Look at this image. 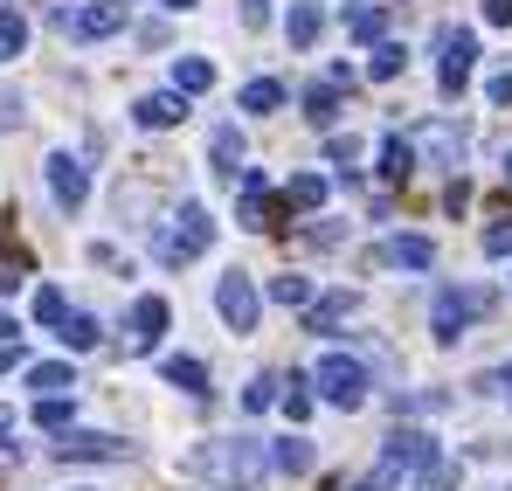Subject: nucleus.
Returning a JSON list of instances; mask_svg holds the SVG:
<instances>
[{"label": "nucleus", "instance_id": "obj_1", "mask_svg": "<svg viewBox=\"0 0 512 491\" xmlns=\"http://www.w3.org/2000/svg\"><path fill=\"white\" fill-rule=\"evenodd\" d=\"M263 443H250V436H229V443H208L201 457H194V471L201 478H215V485H229V491H256L263 485Z\"/></svg>", "mask_w": 512, "mask_h": 491}, {"label": "nucleus", "instance_id": "obj_2", "mask_svg": "<svg viewBox=\"0 0 512 491\" xmlns=\"http://www.w3.org/2000/svg\"><path fill=\"white\" fill-rule=\"evenodd\" d=\"M208 243H215V215H208L201 201H187V208L173 215V229H160V243H153V249H160L167 270H180V263H194Z\"/></svg>", "mask_w": 512, "mask_h": 491}, {"label": "nucleus", "instance_id": "obj_3", "mask_svg": "<svg viewBox=\"0 0 512 491\" xmlns=\"http://www.w3.org/2000/svg\"><path fill=\"white\" fill-rule=\"evenodd\" d=\"M312 381H319V395H326L333 409H360V402H367V367H360L353 353H319Z\"/></svg>", "mask_w": 512, "mask_h": 491}, {"label": "nucleus", "instance_id": "obj_4", "mask_svg": "<svg viewBox=\"0 0 512 491\" xmlns=\"http://www.w3.org/2000/svg\"><path fill=\"white\" fill-rule=\"evenodd\" d=\"M485 312V291H457V284H443L436 291V305H429V332L450 346V339H464V326Z\"/></svg>", "mask_w": 512, "mask_h": 491}, {"label": "nucleus", "instance_id": "obj_5", "mask_svg": "<svg viewBox=\"0 0 512 491\" xmlns=\"http://www.w3.org/2000/svg\"><path fill=\"white\" fill-rule=\"evenodd\" d=\"M56 28H70L77 42H104V35H118L125 28V0H90V7H56Z\"/></svg>", "mask_w": 512, "mask_h": 491}, {"label": "nucleus", "instance_id": "obj_6", "mask_svg": "<svg viewBox=\"0 0 512 491\" xmlns=\"http://www.w3.org/2000/svg\"><path fill=\"white\" fill-rule=\"evenodd\" d=\"M436 457H443V450H436L429 429H395L388 450H381V478H395V471H423V464H436Z\"/></svg>", "mask_w": 512, "mask_h": 491}, {"label": "nucleus", "instance_id": "obj_7", "mask_svg": "<svg viewBox=\"0 0 512 491\" xmlns=\"http://www.w3.org/2000/svg\"><path fill=\"white\" fill-rule=\"evenodd\" d=\"M215 312L229 319V332H256V312H263V305H256V284L243 270H229V277L215 284Z\"/></svg>", "mask_w": 512, "mask_h": 491}, {"label": "nucleus", "instance_id": "obj_8", "mask_svg": "<svg viewBox=\"0 0 512 491\" xmlns=\"http://www.w3.org/2000/svg\"><path fill=\"white\" fill-rule=\"evenodd\" d=\"M471 63H478V35L450 28V35H443V70H436V83H443V97H457V90L471 83Z\"/></svg>", "mask_w": 512, "mask_h": 491}, {"label": "nucleus", "instance_id": "obj_9", "mask_svg": "<svg viewBox=\"0 0 512 491\" xmlns=\"http://www.w3.org/2000/svg\"><path fill=\"white\" fill-rule=\"evenodd\" d=\"M49 194H56V208H63V215H77V208H84V194H90V173L70 160V153H56V160H49Z\"/></svg>", "mask_w": 512, "mask_h": 491}, {"label": "nucleus", "instance_id": "obj_10", "mask_svg": "<svg viewBox=\"0 0 512 491\" xmlns=\"http://www.w3.org/2000/svg\"><path fill=\"white\" fill-rule=\"evenodd\" d=\"M180 118H187V97H180V90L139 97V125H146V132H167V125H180Z\"/></svg>", "mask_w": 512, "mask_h": 491}, {"label": "nucleus", "instance_id": "obj_11", "mask_svg": "<svg viewBox=\"0 0 512 491\" xmlns=\"http://www.w3.org/2000/svg\"><path fill=\"white\" fill-rule=\"evenodd\" d=\"M381 263H395V270H429V263H436V243H429V236H395V243H381Z\"/></svg>", "mask_w": 512, "mask_h": 491}, {"label": "nucleus", "instance_id": "obj_12", "mask_svg": "<svg viewBox=\"0 0 512 491\" xmlns=\"http://www.w3.org/2000/svg\"><path fill=\"white\" fill-rule=\"evenodd\" d=\"M167 332V298H132V346H153Z\"/></svg>", "mask_w": 512, "mask_h": 491}, {"label": "nucleus", "instance_id": "obj_13", "mask_svg": "<svg viewBox=\"0 0 512 491\" xmlns=\"http://www.w3.org/2000/svg\"><path fill=\"white\" fill-rule=\"evenodd\" d=\"M56 457H125V443L118 436H97V429H77V436L56 443Z\"/></svg>", "mask_w": 512, "mask_h": 491}, {"label": "nucleus", "instance_id": "obj_14", "mask_svg": "<svg viewBox=\"0 0 512 491\" xmlns=\"http://www.w3.org/2000/svg\"><path fill=\"white\" fill-rule=\"evenodd\" d=\"M319 28H326V14H319V0H298V7H291V21H284V35H291V49H312V42H319Z\"/></svg>", "mask_w": 512, "mask_h": 491}, {"label": "nucleus", "instance_id": "obj_15", "mask_svg": "<svg viewBox=\"0 0 512 491\" xmlns=\"http://www.w3.org/2000/svg\"><path fill=\"white\" fill-rule=\"evenodd\" d=\"M28 388H35V395H70L77 374H70V360H35V367H28Z\"/></svg>", "mask_w": 512, "mask_h": 491}, {"label": "nucleus", "instance_id": "obj_16", "mask_svg": "<svg viewBox=\"0 0 512 491\" xmlns=\"http://www.w3.org/2000/svg\"><path fill=\"white\" fill-rule=\"evenodd\" d=\"M270 464H277L284 478H305V471H312V443H305V436H277V443H270Z\"/></svg>", "mask_w": 512, "mask_h": 491}, {"label": "nucleus", "instance_id": "obj_17", "mask_svg": "<svg viewBox=\"0 0 512 491\" xmlns=\"http://www.w3.org/2000/svg\"><path fill=\"white\" fill-rule=\"evenodd\" d=\"M381 28H388V7H374V0L346 7V35H353V42H381Z\"/></svg>", "mask_w": 512, "mask_h": 491}, {"label": "nucleus", "instance_id": "obj_18", "mask_svg": "<svg viewBox=\"0 0 512 491\" xmlns=\"http://www.w3.org/2000/svg\"><path fill=\"white\" fill-rule=\"evenodd\" d=\"M160 374H167V381L180 388V395H208V367H201V360H187V353H173V360L160 367Z\"/></svg>", "mask_w": 512, "mask_h": 491}, {"label": "nucleus", "instance_id": "obj_19", "mask_svg": "<svg viewBox=\"0 0 512 491\" xmlns=\"http://www.w3.org/2000/svg\"><path fill=\"white\" fill-rule=\"evenodd\" d=\"M208 83H215V63H201V56H180V63H173V90H180V97H201Z\"/></svg>", "mask_w": 512, "mask_h": 491}, {"label": "nucleus", "instance_id": "obj_20", "mask_svg": "<svg viewBox=\"0 0 512 491\" xmlns=\"http://www.w3.org/2000/svg\"><path fill=\"white\" fill-rule=\"evenodd\" d=\"M305 118H312V125H333V118H340V83H312V90H305Z\"/></svg>", "mask_w": 512, "mask_h": 491}, {"label": "nucleus", "instance_id": "obj_21", "mask_svg": "<svg viewBox=\"0 0 512 491\" xmlns=\"http://www.w3.org/2000/svg\"><path fill=\"white\" fill-rule=\"evenodd\" d=\"M409 166H416L409 139H381V180H409Z\"/></svg>", "mask_w": 512, "mask_h": 491}, {"label": "nucleus", "instance_id": "obj_22", "mask_svg": "<svg viewBox=\"0 0 512 491\" xmlns=\"http://www.w3.org/2000/svg\"><path fill=\"white\" fill-rule=\"evenodd\" d=\"M353 305H360L353 291H333V298H319V305H312V332H326V326H340V319H353Z\"/></svg>", "mask_w": 512, "mask_h": 491}, {"label": "nucleus", "instance_id": "obj_23", "mask_svg": "<svg viewBox=\"0 0 512 491\" xmlns=\"http://www.w3.org/2000/svg\"><path fill=\"white\" fill-rule=\"evenodd\" d=\"M21 49H28V21L14 7H0V63H14Z\"/></svg>", "mask_w": 512, "mask_h": 491}, {"label": "nucleus", "instance_id": "obj_24", "mask_svg": "<svg viewBox=\"0 0 512 491\" xmlns=\"http://www.w3.org/2000/svg\"><path fill=\"white\" fill-rule=\"evenodd\" d=\"M70 415H77V402H63V395H35V429H70Z\"/></svg>", "mask_w": 512, "mask_h": 491}, {"label": "nucleus", "instance_id": "obj_25", "mask_svg": "<svg viewBox=\"0 0 512 491\" xmlns=\"http://www.w3.org/2000/svg\"><path fill=\"white\" fill-rule=\"evenodd\" d=\"M63 319H70V298H63L56 284H42V291H35V326H63Z\"/></svg>", "mask_w": 512, "mask_h": 491}, {"label": "nucleus", "instance_id": "obj_26", "mask_svg": "<svg viewBox=\"0 0 512 491\" xmlns=\"http://www.w3.org/2000/svg\"><path fill=\"white\" fill-rule=\"evenodd\" d=\"M277 104H284V83H277V77L243 83V111H277Z\"/></svg>", "mask_w": 512, "mask_h": 491}, {"label": "nucleus", "instance_id": "obj_27", "mask_svg": "<svg viewBox=\"0 0 512 491\" xmlns=\"http://www.w3.org/2000/svg\"><path fill=\"white\" fill-rule=\"evenodd\" d=\"M429 153L443 166H457L464 160V132H457V125H429Z\"/></svg>", "mask_w": 512, "mask_h": 491}, {"label": "nucleus", "instance_id": "obj_28", "mask_svg": "<svg viewBox=\"0 0 512 491\" xmlns=\"http://www.w3.org/2000/svg\"><path fill=\"white\" fill-rule=\"evenodd\" d=\"M208 153H215V166H222V173H236V160H243V132H236V125H222V132L208 139Z\"/></svg>", "mask_w": 512, "mask_h": 491}, {"label": "nucleus", "instance_id": "obj_29", "mask_svg": "<svg viewBox=\"0 0 512 491\" xmlns=\"http://www.w3.org/2000/svg\"><path fill=\"white\" fill-rule=\"evenodd\" d=\"M284 201H291V208H319V201H326V180H319V173H298V180L284 187Z\"/></svg>", "mask_w": 512, "mask_h": 491}, {"label": "nucleus", "instance_id": "obj_30", "mask_svg": "<svg viewBox=\"0 0 512 491\" xmlns=\"http://www.w3.org/2000/svg\"><path fill=\"white\" fill-rule=\"evenodd\" d=\"M270 298L277 305H312V277H291L284 270V277H270Z\"/></svg>", "mask_w": 512, "mask_h": 491}, {"label": "nucleus", "instance_id": "obj_31", "mask_svg": "<svg viewBox=\"0 0 512 491\" xmlns=\"http://www.w3.org/2000/svg\"><path fill=\"white\" fill-rule=\"evenodd\" d=\"M367 70H374V77H381V83H388V77H402V70H409V49H402V42H381Z\"/></svg>", "mask_w": 512, "mask_h": 491}, {"label": "nucleus", "instance_id": "obj_32", "mask_svg": "<svg viewBox=\"0 0 512 491\" xmlns=\"http://www.w3.org/2000/svg\"><path fill=\"white\" fill-rule=\"evenodd\" d=\"M63 346L70 353H90L97 346V319H63Z\"/></svg>", "mask_w": 512, "mask_h": 491}, {"label": "nucleus", "instance_id": "obj_33", "mask_svg": "<svg viewBox=\"0 0 512 491\" xmlns=\"http://www.w3.org/2000/svg\"><path fill=\"white\" fill-rule=\"evenodd\" d=\"M423 491H457V464H443V457L423 464Z\"/></svg>", "mask_w": 512, "mask_h": 491}, {"label": "nucleus", "instance_id": "obj_34", "mask_svg": "<svg viewBox=\"0 0 512 491\" xmlns=\"http://www.w3.org/2000/svg\"><path fill=\"white\" fill-rule=\"evenodd\" d=\"M485 256H512V215H499V222L485 229Z\"/></svg>", "mask_w": 512, "mask_h": 491}, {"label": "nucleus", "instance_id": "obj_35", "mask_svg": "<svg viewBox=\"0 0 512 491\" xmlns=\"http://www.w3.org/2000/svg\"><path fill=\"white\" fill-rule=\"evenodd\" d=\"M270 402H277V381H250V395H243V409H250V415H263Z\"/></svg>", "mask_w": 512, "mask_h": 491}, {"label": "nucleus", "instance_id": "obj_36", "mask_svg": "<svg viewBox=\"0 0 512 491\" xmlns=\"http://www.w3.org/2000/svg\"><path fill=\"white\" fill-rule=\"evenodd\" d=\"M284 415H291V422H305V415H312V395H305L298 381H291V395H284Z\"/></svg>", "mask_w": 512, "mask_h": 491}, {"label": "nucleus", "instance_id": "obj_37", "mask_svg": "<svg viewBox=\"0 0 512 491\" xmlns=\"http://www.w3.org/2000/svg\"><path fill=\"white\" fill-rule=\"evenodd\" d=\"M14 125H21V97L7 90V97H0V132H14Z\"/></svg>", "mask_w": 512, "mask_h": 491}, {"label": "nucleus", "instance_id": "obj_38", "mask_svg": "<svg viewBox=\"0 0 512 491\" xmlns=\"http://www.w3.org/2000/svg\"><path fill=\"white\" fill-rule=\"evenodd\" d=\"M243 21H250V28H256V21H270V0H243Z\"/></svg>", "mask_w": 512, "mask_h": 491}, {"label": "nucleus", "instance_id": "obj_39", "mask_svg": "<svg viewBox=\"0 0 512 491\" xmlns=\"http://www.w3.org/2000/svg\"><path fill=\"white\" fill-rule=\"evenodd\" d=\"M492 104H512V77H492V90H485Z\"/></svg>", "mask_w": 512, "mask_h": 491}, {"label": "nucleus", "instance_id": "obj_40", "mask_svg": "<svg viewBox=\"0 0 512 491\" xmlns=\"http://www.w3.org/2000/svg\"><path fill=\"white\" fill-rule=\"evenodd\" d=\"M485 14H492V21L506 28V21H512V0H485Z\"/></svg>", "mask_w": 512, "mask_h": 491}, {"label": "nucleus", "instance_id": "obj_41", "mask_svg": "<svg viewBox=\"0 0 512 491\" xmlns=\"http://www.w3.org/2000/svg\"><path fill=\"white\" fill-rule=\"evenodd\" d=\"M14 360H21V346H14V339H7V346H0V374H7V367H14Z\"/></svg>", "mask_w": 512, "mask_h": 491}, {"label": "nucleus", "instance_id": "obj_42", "mask_svg": "<svg viewBox=\"0 0 512 491\" xmlns=\"http://www.w3.org/2000/svg\"><path fill=\"white\" fill-rule=\"evenodd\" d=\"M388 485H395V478H360L353 491H388Z\"/></svg>", "mask_w": 512, "mask_h": 491}, {"label": "nucleus", "instance_id": "obj_43", "mask_svg": "<svg viewBox=\"0 0 512 491\" xmlns=\"http://www.w3.org/2000/svg\"><path fill=\"white\" fill-rule=\"evenodd\" d=\"M7 429H14V415H7V409H0V450H7Z\"/></svg>", "mask_w": 512, "mask_h": 491}, {"label": "nucleus", "instance_id": "obj_44", "mask_svg": "<svg viewBox=\"0 0 512 491\" xmlns=\"http://www.w3.org/2000/svg\"><path fill=\"white\" fill-rule=\"evenodd\" d=\"M7 339H14V319H7V312H0V346H7Z\"/></svg>", "mask_w": 512, "mask_h": 491}, {"label": "nucleus", "instance_id": "obj_45", "mask_svg": "<svg viewBox=\"0 0 512 491\" xmlns=\"http://www.w3.org/2000/svg\"><path fill=\"white\" fill-rule=\"evenodd\" d=\"M167 7H173V14H187V7H194V0H167Z\"/></svg>", "mask_w": 512, "mask_h": 491}, {"label": "nucleus", "instance_id": "obj_46", "mask_svg": "<svg viewBox=\"0 0 512 491\" xmlns=\"http://www.w3.org/2000/svg\"><path fill=\"white\" fill-rule=\"evenodd\" d=\"M506 187H512V160H506Z\"/></svg>", "mask_w": 512, "mask_h": 491}, {"label": "nucleus", "instance_id": "obj_47", "mask_svg": "<svg viewBox=\"0 0 512 491\" xmlns=\"http://www.w3.org/2000/svg\"><path fill=\"white\" fill-rule=\"evenodd\" d=\"M506 395H512V388H506Z\"/></svg>", "mask_w": 512, "mask_h": 491}]
</instances>
